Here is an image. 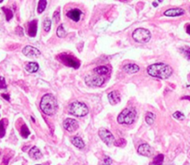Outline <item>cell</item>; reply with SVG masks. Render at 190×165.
<instances>
[{"instance_id":"cell-28","label":"cell","mask_w":190,"mask_h":165,"mask_svg":"<svg viewBox=\"0 0 190 165\" xmlns=\"http://www.w3.org/2000/svg\"><path fill=\"white\" fill-rule=\"evenodd\" d=\"M2 10H4V13H5V15H6L7 21H10V20L12 19V17H13V12H12V10L9 9V8H7V7H3Z\"/></svg>"},{"instance_id":"cell-15","label":"cell","mask_w":190,"mask_h":165,"mask_svg":"<svg viewBox=\"0 0 190 165\" xmlns=\"http://www.w3.org/2000/svg\"><path fill=\"white\" fill-rule=\"evenodd\" d=\"M107 97L111 105H117L120 102V94L118 91H111Z\"/></svg>"},{"instance_id":"cell-36","label":"cell","mask_w":190,"mask_h":165,"mask_svg":"<svg viewBox=\"0 0 190 165\" xmlns=\"http://www.w3.org/2000/svg\"><path fill=\"white\" fill-rule=\"evenodd\" d=\"M187 33H188V34H190V24L187 26Z\"/></svg>"},{"instance_id":"cell-8","label":"cell","mask_w":190,"mask_h":165,"mask_svg":"<svg viewBox=\"0 0 190 165\" xmlns=\"http://www.w3.org/2000/svg\"><path fill=\"white\" fill-rule=\"evenodd\" d=\"M98 135H99L100 138L103 140V142H105L108 147L112 146L115 143V136L113 135V134L110 131L102 128L99 130Z\"/></svg>"},{"instance_id":"cell-42","label":"cell","mask_w":190,"mask_h":165,"mask_svg":"<svg viewBox=\"0 0 190 165\" xmlns=\"http://www.w3.org/2000/svg\"><path fill=\"white\" fill-rule=\"evenodd\" d=\"M38 165H39V164H38Z\"/></svg>"},{"instance_id":"cell-1","label":"cell","mask_w":190,"mask_h":165,"mask_svg":"<svg viewBox=\"0 0 190 165\" xmlns=\"http://www.w3.org/2000/svg\"><path fill=\"white\" fill-rule=\"evenodd\" d=\"M147 73L155 78L158 79H168L173 74V69L170 65L162 62L155 63L147 67Z\"/></svg>"},{"instance_id":"cell-38","label":"cell","mask_w":190,"mask_h":165,"mask_svg":"<svg viewBox=\"0 0 190 165\" xmlns=\"http://www.w3.org/2000/svg\"><path fill=\"white\" fill-rule=\"evenodd\" d=\"M153 6L154 7H158V3L157 2H153Z\"/></svg>"},{"instance_id":"cell-26","label":"cell","mask_w":190,"mask_h":165,"mask_svg":"<svg viewBox=\"0 0 190 165\" xmlns=\"http://www.w3.org/2000/svg\"><path fill=\"white\" fill-rule=\"evenodd\" d=\"M163 160H164V155L163 154H158L154 158L153 161V164L154 165H162L163 163Z\"/></svg>"},{"instance_id":"cell-2","label":"cell","mask_w":190,"mask_h":165,"mask_svg":"<svg viewBox=\"0 0 190 165\" xmlns=\"http://www.w3.org/2000/svg\"><path fill=\"white\" fill-rule=\"evenodd\" d=\"M40 109L46 115H54L58 110V102L55 97L51 94L44 95L40 101Z\"/></svg>"},{"instance_id":"cell-7","label":"cell","mask_w":190,"mask_h":165,"mask_svg":"<svg viewBox=\"0 0 190 165\" xmlns=\"http://www.w3.org/2000/svg\"><path fill=\"white\" fill-rule=\"evenodd\" d=\"M85 82L89 86H101L105 83L104 76H100L96 73L90 74L85 78Z\"/></svg>"},{"instance_id":"cell-21","label":"cell","mask_w":190,"mask_h":165,"mask_svg":"<svg viewBox=\"0 0 190 165\" xmlns=\"http://www.w3.org/2000/svg\"><path fill=\"white\" fill-rule=\"evenodd\" d=\"M7 119H3L0 121V137H4L5 134H6V126H7Z\"/></svg>"},{"instance_id":"cell-24","label":"cell","mask_w":190,"mask_h":165,"mask_svg":"<svg viewBox=\"0 0 190 165\" xmlns=\"http://www.w3.org/2000/svg\"><path fill=\"white\" fill-rule=\"evenodd\" d=\"M56 34L58 37L60 38H63L65 35H66V32L64 30V27H63V24H60L57 28V31H56Z\"/></svg>"},{"instance_id":"cell-9","label":"cell","mask_w":190,"mask_h":165,"mask_svg":"<svg viewBox=\"0 0 190 165\" xmlns=\"http://www.w3.org/2000/svg\"><path fill=\"white\" fill-rule=\"evenodd\" d=\"M63 127L67 132L72 133V132H75L78 129L79 124H78V121L76 120L72 119V118H67L63 121Z\"/></svg>"},{"instance_id":"cell-31","label":"cell","mask_w":190,"mask_h":165,"mask_svg":"<svg viewBox=\"0 0 190 165\" xmlns=\"http://www.w3.org/2000/svg\"><path fill=\"white\" fill-rule=\"evenodd\" d=\"M112 159L110 157H105L103 159V162H102V164L103 165H110L112 163Z\"/></svg>"},{"instance_id":"cell-25","label":"cell","mask_w":190,"mask_h":165,"mask_svg":"<svg viewBox=\"0 0 190 165\" xmlns=\"http://www.w3.org/2000/svg\"><path fill=\"white\" fill-rule=\"evenodd\" d=\"M46 7H47V1L46 0H40L38 2V5H37V12L39 14H41L45 10Z\"/></svg>"},{"instance_id":"cell-14","label":"cell","mask_w":190,"mask_h":165,"mask_svg":"<svg viewBox=\"0 0 190 165\" xmlns=\"http://www.w3.org/2000/svg\"><path fill=\"white\" fill-rule=\"evenodd\" d=\"M184 14H185V10L182 8H179V7L170 8L164 12V15L168 16V17H178V16H182Z\"/></svg>"},{"instance_id":"cell-3","label":"cell","mask_w":190,"mask_h":165,"mask_svg":"<svg viewBox=\"0 0 190 165\" xmlns=\"http://www.w3.org/2000/svg\"><path fill=\"white\" fill-rule=\"evenodd\" d=\"M136 115H137V113L134 108H127L119 113L117 121L119 124L129 125L134 122V121L136 119Z\"/></svg>"},{"instance_id":"cell-17","label":"cell","mask_w":190,"mask_h":165,"mask_svg":"<svg viewBox=\"0 0 190 165\" xmlns=\"http://www.w3.org/2000/svg\"><path fill=\"white\" fill-rule=\"evenodd\" d=\"M28 154H29V157L34 159V160H39V159L42 158V153H41V151L39 150V149L37 147H33L29 150Z\"/></svg>"},{"instance_id":"cell-30","label":"cell","mask_w":190,"mask_h":165,"mask_svg":"<svg viewBox=\"0 0 190 165\" xmlns=\"http://www.w3.org/2000/svg\"><path fill=\"white\" fill-rule=\"evenodd\" d=\"M173 116L175 119H177V120H184V119H185V115H184L182 112H180V111L174 112Z\"/></svg>"},{"instance_id":"cell-29","label":"cell","mask_w":190,"mask_h":165,"mask_svg":"<svg viewBox=\"0 0 190 165\" xmlns=\"http://www.w3.org/2000/svg\"><path fill=\"white\" fill-rule=\"evenodd\" d=\"M180 50H181V52L185 55V57L190 60V48H188V47H184V48H181Z\"/></svg>"},{"instance_id":"cell-6","label":"cell","mask_w":190,"mask_h":165,"mask_svg":"<svg viewBox=\"0 0 190 165\" xmlns=\"http://www.w3.org/2000/svg\"><path fill=\"white\" fill-rule=\"evenodd\" d=\"M132 38L134 39V41H136L138 43L144 44V43H147L150 41L151 34L148 30H146L144 28H138L132 33Z\"/></svg>"},{"instance_id":"cell-18","label":"cell","mask_w":190,"mask_h":165,"mask_svg":"<svg viewBox=\"0 0 190 165\" xmlns=\"http://www.w3.org/2000/svg\"><path fill=\"white\" fill-rule=\"evenodd\" d=\"M71 142L76 148H77L79 149H82L85 147V143H84L83 139L79 136H73L71 138Z\"/></svg>"},{"instance_id":"cell-22","label":"cell","mask_w":190,"mask_h":165,"mask_svg":"<svg viewBox=\"0 0 190 165\" xmlns=\"http://www.w3.org/2000/svg\"><path fill=\"white\" fill-rule=\"evenodd\" d=\"M20 134H21V135H22L23 138H27V137H28V135H30V131H29V129H28V127H27L26 124L23 123V124L22 125L21 130H20Z\"/></svg>"},{"instance_id":"cell-5","label":"cell","mask_w":190,"mask_h":165,"mask_svg":"<svg viewBox=\"0 0 190 165\" xmlns=\"http://www.w3.org/2000/svg\"><path fill=\"white\" fill-rule=\"evenodd\" d=\"M57 59L59 61H61L64 65L71 67V68H74V69H78L80 66V61L75 56L70 55L67 53H63V54L58 55Z\"/></svg>"},{"instance_id":"cell-16","label":"cell","mask_w":190,"mask_h":165,"mask_svg":"<svg viewBox=\"0 0 190 165\" xmlns=\"http://www.w3.org/2000/svg\"><path fill=\"white\" fill-rule=\"evenodd\" d=\"M123 71L127 72V73H129V74H132V73H136L140 71V67L136 64H132V63H129L123 66Z\"/></svg>"},{"instance_id":"cell-19","label":"cell","mask_w":190,"mask_h":165,"mask_svg":"<svg viewBox=\"0 0 190 165\" xmlns=\"http://www.w3.org/2000/svg\"><path fill=\"white\" fill-rule=\"evenodd\" d=\"M25 70L29 73H35L39 70V65L37 62H28L25 66Z\"/></svg>"},{"instance_id":"cell-27","label":"cell","mask_w":190,"mask_h":165,"mask_svg":"<svg viewBox=\"0 0 190 165\" xmlns=\"http://www.w3.org/2000/svg\"><path fill=\"white\" fill-rule=\"evenodd\" d=\"M43 28H44V31L46 33H49L51 31V21L50 19H45L44 22H43Z\"/></svg>"},{"instance_id":"cell-23","label":"cell","mask_w":190,"mask_h":165,"mask_svg":"<svg viewBox=\"0 0 190 165\" xmlns=\"http://www.w3.org/2000/svg\"><path fill=\"white\" fill-rule=\"evenodd\" d=\"M155 119H156V116H155L154 113H152V112H147V113L145 114V121H146L147 124H149V125L153 124L154 121H155Z\"/></svg>"},{"instance_id":"cell-40","label":"cell","mask_w":190,"mask_h":165,"mask_svg":"<svg viewBox=\"0 0 190 165\" xmlns=\"http://www.w3.org/2000/svg\"><path fill=\"white\" fill-rule=\"evenodd\" d=\"M189 78H190V75H189Z\"/></svg>"},{"instance_id":"cell-34","label":"cell","mask_w":190,"mask_h":165,"mask_svg":"<svg viewBox=\"0 0 190 165\" xmlns=\"http://www.w3.org/2000/svg\"><path fill=\"white\" fill-rule=\"evenodd\" d=\"M53 19H54V21H55L56 23L60 21V11H59V10H56V11L54 12Z\"/></svg>"},{"instance_id":"cell-11","label":"cell","mask_w":190,"mask_h":165,"mask_svg":"<svg viewBox=\"0 0 190 165\" xmlns=\"http://www.w3.org/2000/svg\"><path fill=\"white\" fill-rule=\"evenodd\" d=\"M37 20H33L31 21L28 25H27V34L31 37H35L37 35Z\"/></svg>"},{"instance_id":"cell-12","label":"cell","mask_w":190,"mask_h":165,"mask_svg":"<svg viewBox=\"0 0 190 165\" xmlns=\"http://www.w3.org/2000/svg\"><path fill=\"white\" fill-rule=\"evenodd\" d=\"M22 53L27 57H39L40 56V51L32 46L24 47V48L22 49Z\"/></svg>"},{"instance_id":"cell-33","label":"cell","mask_w":190,"mask_h":165,"mask_svg":"<svg viewBox=\"0 0 190 165\" xmlns=\"http://www.w3.org/2000/svg\"><path fill=\"white\" fill-rule=\"evenodd\" d=\"M126 144V141H125V139H123V138H120V139H119L118 141H115V145L118 147H122L123 145H125Z\"/></svg>"},{"instance_id":"cell-41","label":"cell","mask_w":190,"mask_h":165,"mask_svg":"<svg viewBox=\"0 0 190 165\" xmlns=\"http://www.w3.org/2000/svg\"><path fill=\"white\" fill-rule=\"evenodd\" d=\"M189 10H190V8H189Z\"/></svg>"},{"instance_id":"cell-20","label":"cell","mask_w":190,"mask_h":165,"mask_svg":"<svg viewBox=\"0 0 190 165\" xmlns=\"http://www.w3.org/2000/svg\"><path fill=\"white\" fill-rule=\"evenodd\" d=\"M93 71H94V73H96L100 76H105V75L108 74L110 71H109V68L106 66H99V67L95 68L93 70Z\"/></svg>"},{"instance_id":"cell-4","label":"cell","mask_w":190,"mask_h":165,"mask_svg":"<svg viewBox=\"0 0 190 165\" xmlns=\"http://www.w3.org/2000/svg\"><path fill=\"white\" fill-rule=\"evenodd\" d=\"M68 112L76 117H84L89 113L88 106L80 101H75L68 107Z\"/></svg>"},{"instance_id":"cell-37","label":"cell","mask_w":190,"mask_h":165,"mask_svg":"<svg viewBox=\"0 0 190 165\" xmlns=\"http://www.w3.org/2000/svg\"><path fill=\"white\" fill-rule=\"evenodd\" d=\"M182 99H188V100H190V97H184V98H182Z\"/></svg>"},{"instance_id":"cell-13","label":"cell","mask_w":190,"mask_h":165,"mask_svg":"<svg viewBox=\"0 0 190 165\" xmlns=\"http://www.w3.org/2000/svg\"><path fill=\"white\" fill-rule=\"evenodd\" d=\"M81 14H82V12H81L80 9H78V8H73V9H70V10L66 13V16H67L70 20H72V21H78L80 20Z\"/></svg>"},{"instance_id":"cell-32","label":"cell","mask_w":190,"mask_h":165,"mask_svg":"<svg viewBox=\"0 0 190 165\" xmlns=\"http://www.w3.org/2000/svg\"><path fill=\"white\" fill-rule=\"evenodd\" d=\"M7 88V84L5 81V78L0 76V89H5Z\"/></svg>"},{"instance_id":"cell-39","label":"cell","mask_w":190,"mask_h":165,"mask_svg":"<svg viewBox=\"0 0 190 165\" xmlns=\"http://www.w3.org/2000/svg\"><path fill=\"white\" fill-rule=\"evenodd\" d=\"M3 2V0H0V3H2Z\"/></svg>"},{"instance_id":"cell-35","label":"cell","mask_w":190,"mask_h":165,"mask_svg":"<svg viewBox=\"0 0 190 165\" xmlns=\"http://www.w3.org/2000/svg\"><path fill=\"white\" fill-rule=\"evenodd\" d=\"M2 98L5 99L7 101H10V98H9V95H8V94H2Z\"/></svg>"},{"instance_id":"cell-10","label":"cell","mask_w":190,"mask_h":165,"mask_svg":"<svg viewBox=\"0 0 190 165\" xmlns=\"http://www.w3.org/2000/svg\"><path fill=\"white\" fill-rule=\"evenodd\" d=\"M138 153L144 157H150L153 154V149L148 144H142L138 147Z\"/></svg>"}]
</instances>
